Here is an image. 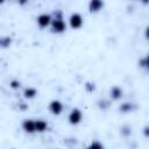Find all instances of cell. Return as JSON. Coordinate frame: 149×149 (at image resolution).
Instances as JSON below:
<instances>
[{
	"label": "cell",
	"instance_id": "e0dca14e",
	"mask_svg": "<svg viewBox=\"0 0 149 149\" xmlns=\"http://www.w3.org/2000/svg\"><path fill=\"white\" fill-rule=\"evenodd\" d=\"M139 1L143 5H149V0H139Z\"/></svg>",
	"mask_w": 149,
	"mask_h": 149
},
{
	"label": "cell",
	"instance_id": "4fadbf2b",
	"mask_svg": "<svg viewBox=\"0 0 149 149\" xmlns=\"http://www.w3.org/2000/svg\"><path fill=\"white\" fill-rule=\"evenodd\" d=\"M9 86L12 88H19L20 87V81L19 80H12L10 84H9Z\"/></svg>",
	"mask_w": 149,
	"mask_h": 149
},
{
	"label": "cell",
	"instance_id": "3957f363",
	"mask_svg": "<svg viewBox=\"0 0 149 149\" xmlns=\"http://www.w3.org/2000/svg\"><path fill=\"white\" fill-rule=\"evenodd\" d=\"M83 118H84V114H83L81 109L78 107H74L68 114V122L71 126H78L83 121Z\"/></svg>",
	"mask_w": 149,
	"mask_h": 149
},
{
	"label": "cell",
	"instance_id": "277c9868",
	"mask_svg": "<svg viewBox=\"0 0 149 149\" xmlns=\"http://www.w3.org/2000/svg\"><path fill=\"white\" fill-rule=\"evenodd\" d=\"M48 111L50 112V114L58 116V115H61V114L63 113V111H64V105H63V102H62L61 100H58V99H52V100L48 104Z\"/></svg>",
	"mask_w": 149,
	"mask_h": 149
},
{
	"label": "cell",
	"instance_id": "8992f818",
	"mask_svg": "<svg viewBox=\"0 0 149 149\" xmlns=\"http://www.w3.org/2000/svg\"><path fill=\"white\" fill-rule=\"evenodd\" d=\"M104 7H105L104 0H88L87 9H88V13H91V14H97V13L101 12Z\"/></svg>",
	"mask_w": 149,
	"mask_h": 149
},
{
	"label": "cell",
	"instance_id": "30bf717a",
	"mask_svg": "<svg viewBox=\"0 0 149 149\" xmlns=\"http://www.w3.org/2000/svg\"><path fill=\"white\" fill-rule=\"evenodd\" d=\"M109 95L113 100H119L122 97V88H120L119 86H113L109 91Z\"/></svg>",
	"mask_w": 149,
	"mask_h": 149
},
{
	"label": "cell",
	"instance_id": "9a60e30c",
	"mask_svg": "<svg viewBox=\"0 0 149 149\" xmlns=\"http://www.w3.org/2000/svg\"><path fill=\"white\" fill-rule=\"evenodd\" d=\"M142 133H143V135H144V137H149V126H146V127L143 128V130H142Z\"/></svg>",
	"mask_w": 149,
	"mask_h": 149
},
{
	"label": "cell",
	"instance_id": "8fae6325",
	"mask_svg": "<svg viewBox=\"0 0 149 149\" xmlns=\"http://www.w3.org/2000/svg\"><path fill=\"white\" fill-rule=\"evenodd\" d=\"M139 65H140L142 69L149 71V52H148L147 55H144V56L139 61Z\"/></svg>",
	"mask_w": 149,
	"mask_h": 149
},
{
	"label": "cell",
	"instance_id": "5bb4252c",
	"mask_svg": "<svg viewBox=\"0 0 149 149\" xmlns=\"http://www.w3.org/2000/svg\"><path fill=\"white\" fill-rule=\"evenodd\" d=\"M143 35H144V38H146L147 41H149V24L144 28V33H143Z\"/></svg>",
	"mask_w": 149,
	"mask_h": 149
},
{
	"label": "cell",
	"instance_id": "2e32d148",
	"mask_svg": "<svg viewBox=\"0 0 149 149\" xmlns=\"http://www.w3.org/2000/svg\"><path fill=\"white\" fill-rule=\"evenodd\" d=\"M28 1H29V0H17L19 5H21V6H24L26 3H28Z\"/></svg>",
	"mask_w": 149,
	"mask_h": 149
},
{
	"label": "cell",
	"instance_id": "5b68a950",
	"mask_svg": "<svg viewBox=\"0 0 149 149\" xmlns=\"http://www.w3.org/2000/svg\"><path fill=\"white\" fill-rule=\"evenodd\" d=\"M52 15L48 14V13H41L36 16V24L41 28V29H45L48 27H50L51 22H52Z\"/></svg>",
	"mask_w": 149,
	"mask_h": 149
},
{
	"label": "cell",
	"instance_id": "52a82bcc",
	"mask_svg": "<svg viewBox=\"0 0 149 149\" xmlns=\"http://www.w3.org/2000/svg\"><path fill=\"white\" fill-rule=\"evenodd\" d=\"M21 128L27 134H34L36 133V122L35 119H24L21 123Z\"/></svg>",
	"mask_w": 149,
	"mask_h": 149
},
{
	"label": "cell",
	"instance_id": "6da1fadb",
	"mask_svg": "<svg viewBox=\"0 0 149 149\" xmlns=\"http://www.w3.org/2000/svg\"><path fill=\"white\" fill-rule=\"evenodd\" d=\"M68 29V23L63 20L62 16H56L52 19V22L50 24V30L54 34H63Z\"/></svg>",
	"mask_w": 149,
	"mask_h": 149
},
{
	"label": "cell",
	"instance_id": "7c38bea8",
	"mask_svg": "<svg viewBox=\"0 0 149 149\" xmlns=\"http://www.w3.org/2000/svg\"><path fill=\"white\" fill-rule=\"evenodd\" d=\"M90 147L91 148H104V144L100 143V142H98V141H93V142H91Z\"/></svg>",
	"mask_w": 149,
	"mask_h": 149
},
{
	"label": "cell",
	"instance_id": "9c48e42d",
	"mask_svg": "<svg viewBox=\"0 0 149 149\" xmlns=\"http://www.w3.org/2000/svg\"><path fill=\"white\" fill-rule=\"evenodd\" d=\"M36 122V133H44L47 132L49 125L44 119H35Z\"/></svg>",
	"mask_w": 149,
	"mask_h": 149
},
{
	"label": "cell",
	"instance_id": "7a4b0ae2",
	"mask_svg": "<svg viewBox=\"0 0 149 149\" xmlns=\"http://www.w3.org/2000/svg\"><path fill=\"white\" fill-rule=\"evenodd\" d=\"M83 24H84V17H83V15L80 13L73 12V13L70 14V16L68 19V26L71 29L78 30V29H80L83 27Z\"/></svg>",
	"mask_w": 149,
	"mask_h": 149
},
{
	"label": "cell",
	"instance_id": "ba28073f",
	"mask_svg": "<svg viewBox=\"0 0 149 149\" xmlns=\"http://www.w3.org/2000/svg\"><path fill=\"white\" fill-rule=\"evenodd\" d=\"M37 90L35 88V87H33V86H29V87H26L24 90H23V97H24V99H27V100H31V99H34L36 95H37Z\"/></svg>",
	"mask_w": 149,
	"mask_h": 149
},
{
	"label": "cell",
	"instance_id": "ac0fdd59",
	"mask_svg": "<svg viewBox=\"0 0 149 149\" xmlns=\"http://www.w3.org/2000/svg\"><path fill=\"white\" fill-rule=\"evenodd\" d=\"M5 1H6V0H0V2H1V3H3Z\"/></svg>",
	"mask_w": 149,
	"mask_h": 149
}]
</instances>
